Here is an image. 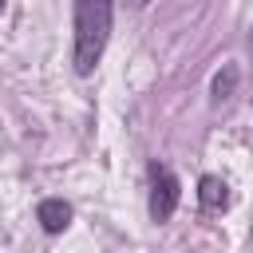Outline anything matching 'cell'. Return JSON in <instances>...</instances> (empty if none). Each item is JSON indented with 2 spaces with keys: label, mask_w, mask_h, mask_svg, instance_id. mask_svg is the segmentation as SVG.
Instances as JSON below:
<instances>
[{
  "label": "cell",
  "mask_w": 253,
  "mask_h": 253,
  "mask_svg": "<svg viewBox=\"0 0 253 253\" xmlns=\"http://www.w3.org/2000/svg\"><path fill=\"white\" fill-rule=\"evenodd\" d=\"M115 24V0H75V36H71V63L79 75H91L107 51Z\"/></svg>",
  "instance_id": "6da1fadb"
},
{
  "label": "cell",
  "mask_w": 253,
  "mask_h": 253,
  "mask_svg": "<svg viewBox=\"0 0 253 253\" xmlns=\"http://www.w3.org/2000/svg\"><path fill=\"white\" fill-rule=\"evenodd\" d=\"M178 198H182V186H178L174 170L162 166V162H150V217L170 221L174 210H178Z\"/></svg>",
  "instance_id": "7a4b0ae2"
},
{
  "label": "cell",
  "mask_w": 253,
  "mask_h": 253,
  "mask_svg": "<svg viewBox=\"0 0 253 253\" xmlns=\"http://www.w3.org/2000/svg\"><path fill=\"white\" fill-rule=\"evenodd\" d=\"M36 217H40L43 233H63V229L71 225V206H67L63 198H43V202L36 206Z\"/></svg>",
  "instance_id": "3957f363"
},
{
  "label": "cell",
  "mask_w": 253,
  "mask_h": 253,
  "mask_svg": "<svg viewBox=\"0 0 253 253\" xmlns=\"http://www.w3.org/2000/svg\"><path fill=\"white\" fill-rule=\"evenodd\" d=\"M198 202H202L206 210H225V202H229V186H225L217 174H206V178L198 182Z\"/></svg>",
  "instance_id": "277c9868"
},
{
  "label": "cell",
  "mask_w": 253,
  "mask_h": 253,
  "mask_svg": "<svg viewBox=\"0 0 253 253\" xmlns=\"http://www.w3.org/2000/svg\"><path fill=\"white\" fill-rule=\"evenodd\" d=\"M237 79H241V71H237V63H225L213 79H210V95H213V103H221V99H229L233 91H237Z\"/></svg>",
  "instance_id": "5b68a950"
},
{
  "label": "cell",
  "mask_w": 253,
  "mask_h": 253,
  "mask_svg": "<svg viewBox=\"0 0 253 253\" xmlns=\"http://www.w3.org/2000/svg\"><path fill=\"white\" fill-rule=\"evenodd\" d=\"M126 4H130V8H142V4H146V0H126Z\"/></svg>",
  "instance_id": "8992f818"
},
{
  "label": "cell",
  "mask_w": 253,
  "mask_h": 253,
  "mask_svg": "<svg viewBox=\"0 0 253 253\" xmlns=\"http://www.w3.org/2000/svg\"><path fill=\"white\" fill-rule=\"evenodd\" d=\"M249 43H253V24H249Z\"/></svg>",
  "instance_id": "52a82bcc"
}]
</instances>
